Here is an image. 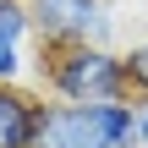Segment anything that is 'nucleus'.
<instances>
[{
  "label": "nucleus",
  "mask_w": 148,
  "mask_h": 148,
  "mask_svg": "<svg viewBox=\"0 0 148 148\" xmlns=\"http://www.w3.org/2000/svg\"><path fill=\"white\" fill-rule=\"evenodd\" d=\"M33 22L38 49H66V44H110L126 49L121 33V5L115 0H22Z\"/></svg>",
  "instance_id": "obj_3"
},
{
  "label": "nucleus",
  "mask_w": 148,
  "mask_h": 148,
  "mask_svg": "<svg viewBox=\"0 0 148 148\" xmlns=\"http://www.w3.org/2000/svg\"><path fill=\"white\" fill-rule=\"evenodd\" d=\"M33 148H143L137 132V104L132 99H104V104H44Z\"/></svg>",
  "instance_id": "obj_2"
},
{
  "label": "nucleus",
  "mask_w": 148,
  "mask_h": 148,
  "mask_svg": "<svg viewBox=\"0 0 148 148\" xmlns=\"http://www.w3.org/2000/svg\"><path fill=\"white\" fill-rule=\"evenodd\" d=\"M33 44V22L22 0H0V82H27L38 71V60L27 55Z\"/></svg>",
  "instance_id": "obj_4"
},
{
  "label": "nucleus",
  "mask_w": 148,
  "mask_h": 148,
  "mask_svg": "<svg viewBox=\"0 0 148 148\" xmlns=\"http://www.w3.org/2000/svg\"><path fill=\"white\" fill-rule=\"evenodd\" d=\"M121 60H126V82H132V93L143 99V93H148V38H126Z\"/></svg>",
  "instance_id": "obj_6"
},
{
  "label": "nucleus",
  "mask_w": 148,
  "mask_h": 148,
  "mask_svg": "<svg viewBox=\"0 0 148 148\" xmlns=\"http://www.w3.org/2000/svg\"><path fill=\"white\" fill-rule=\"evenodd\" d=\"M33 82L49 99L66 104H104V99H132L126 60L110 44H66V49H38Z\"/></svg>",
  "instance_id": "obj_1"
},
{
  "label": "nucleus",
  "mask_w": 148,
  "mask_h": 148,
  "mask_svg": "<svg viewBox=\"0 0 148 148\" xmlns=\"http://www.w3.org/2000/svg\"><path fill=\"white\" fill-rule=\"evenodd\" d=\"M137 132H143V148H148V93L137 99Z\"/></svg>",
  "instance_id": "obj_7"
},
{
  "label": "nucleus",
  "mask_w": 148,
  "mask_h": 148,
  "mask_svg": "<svg viewBox=\"0 0 148 148\" xmlns=\"http://www.w3.org/2000/svg\"><path fill=\"white\" fill-rule=\"evenodd\" d=\"M38 115H44L38 93H27L22 82H0V148H33Z\"/></svg>",
  "instance_id": "obj_5"
}]
</instances>
